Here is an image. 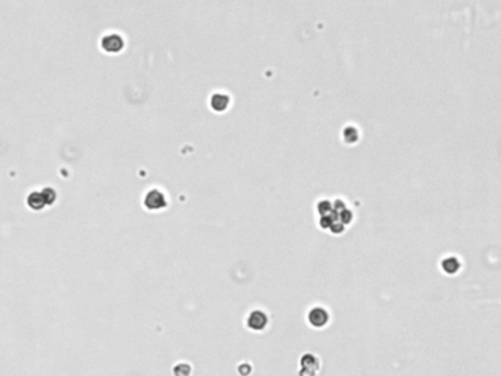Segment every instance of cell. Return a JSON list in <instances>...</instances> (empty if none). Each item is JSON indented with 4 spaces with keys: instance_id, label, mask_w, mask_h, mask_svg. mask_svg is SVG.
<instances>
[{
    "instance_id": "6da1fadb",
    "label": "cell",
    "mask_w": 501,
    "mask_h": 376,
    "mask_svg": "<svg viewBox=\"0 0 501 376\" xmlns=\"http://www.w3.org/2000/svg\"><path fill=\"white\" fill-rule=\"evenodd\" d=\"M268 325V316L262 310H255L248 315L247 318V326L252 331H262L265 326Z\"/></svg>"
},
{
    "instance_id": "7a4b0ae2",
    "label": "cell",
    "mask_w": 501,
    "mask_h": 376,
    "mask_svg": "<svg viewBox=\"0 0 501 376\" xmlns=\"http://www.w3.org/2000/svg\"><path fill=\"white\" fill-rule=\"evenodd\" d=\"M328 321L329 315L325 308L315 307L309 311V322L315 328H324V326L328 324Z\"/></svg>"
},
{
    "instance_id": "3957f363",
    "label": "cell",
    "mask_w": 501,
    "mask_h": 376,
    "mask_svg": "<svg viewBox=\"0 0 501 376\" xmlns=\"http://www.w3.org/2000/svg\"><path fill=\"white\" fill-rule=\"evenodd\" d=\"M441 268H443V271H444L446 274L453 275V274H457V272L460 271L462 263H460V260H459L457 257L450 256L446 257V259L441 262Z\"/></svg>"
},
{
    "instance_id": "277c9868",
    "label": "cell",
    "mask_w": 501,
    "mask_h": 376,
    "mask_svg": "<svg viewBox=\"0 0 501 376\" xmlns=\"http://www.w3.org/2000/svg\"><path fill=\"white\" fill-rule=\"evenodd\" d=\"M103 47H104V50H109V51L121 50V47H122L121 38L115 34L107 35V37H106V38L103 40Z\"/></svg>"
}]
</instances>
